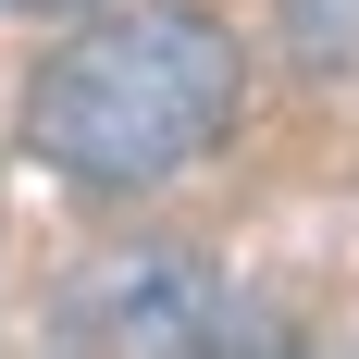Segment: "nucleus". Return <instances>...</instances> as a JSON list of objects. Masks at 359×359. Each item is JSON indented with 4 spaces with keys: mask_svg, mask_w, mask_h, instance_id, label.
Segmentation results:
<instances>
[{
    "mask_svg": "<svg viewBox=\"0 0 359 359\" xmlns=\"http://www.w3.org/2000/svg\"><path fill=\"white\" fill-rule=\"evenodd\" d=\"M248 100V62L211 13L149 0V13H100L62 37L25 87V149L74 186H161L186 161H211L223 124Z\"/></svg>",
    "mask_w": 359,
    "mask_h": 359,
    "instance_id": "f257e3e1",
    "label": "nucleus"
},
{
    "mask_svg": "<svg viewBox=\"0 0 359 359\" xmlns=\"http://www.w3.org/2000/svg\"><path fill=\"white\" fill-rule=\"evenodd\" d=\"M0 13H25V25H50V13H100V0H0Z\"/></svg>",
    "mask_w": 359,
    "mask_h": 359,
    "instance_id": "20e7f679",
    "label": "nucleus"
},
{
    "mask_svg": "<svg viewBox=\"0 0 359 359\" xmlns=\"http://www.w3.org/2000/svg\"><path fill=\"white\" fill-rule=\"evenodd\" d=\"M236 334H260V323L186 248H124L62 285V347H236Z\"/></svg>",
    "mask_w": 359,
    "mask_h": 359,
    "instance_id": "f03ea898",
    "label": "nucleus"
},
{
    "mask_svg": "<svg viewBox=\"0 0 359 359\" xmlns=\"http://www.w3.org/2000/svg\"><path fill=\"white\" fill-rule=\"evenodd\" d=\"M297 74H359V0H273Z\"/></svg>",
    "mask_w": 359,
    "mask_h": 359,
    "instance_id": "7ed1b4c3",
    "label": "nucleus"
}]
</instances>
